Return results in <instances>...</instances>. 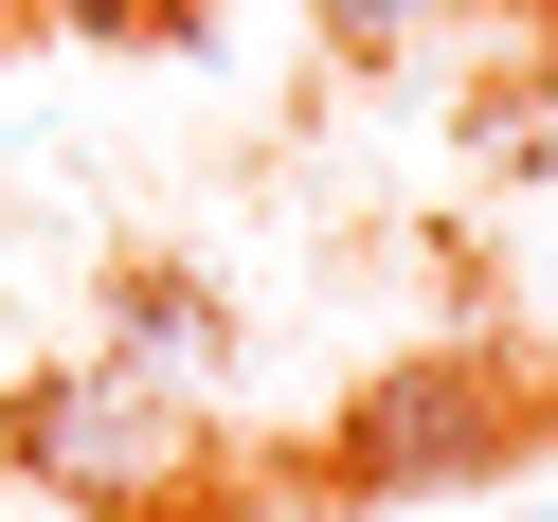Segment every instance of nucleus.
<instances>
[{
	"label": "nucleus",
	"instance_id": "1",
	"mask_svg": "<svg viewBox=\"0 0 558 522\" xmlns=\"http://www.w3.org/2000/svg\"><path fill=\"white\" fill-rule=\"evenodd\" d=\"M0 450H19V486H54V505H162V486L198 469V414L145 378V342H109V361H54L19 378V414H0Z\"/></svg>",
	"mask_w": 558,
	"mask_h": 522
},
{
	"label": "nucleus",
	"instance_id": "4",
	"mask_svg": "<svg viewBox=\"0 0 558 522\" xmlns=\"http://www.w3.org/2000/svg\"><path fill=\"white\" fill-rule=\"evenodd\" d=\"M54 19H73V37H198L217 0H54Z\"/></svg>",
	"mask_w": 558,
	"mask_h": 522
},
{
	"label": "nucleus",
	"instance_id": "5",
	"mask_svg": "<svg viewBox=\"0 0 558 522\" xmlns=\"http://www.w3.org/2000/svg\"><path fill=\"white\" fill-rule=\"evenodd\" d=\"M522 19H558V0H522Z\"/></svg>",
	"mask_w": 558,
	"mask_h": 522
},
{
	"label": "nucleus",
	"instance_id": "2",
	"mask_svg": "<svg viewBox=\"0 0 558 522\" xmlns=\"http://www.w3.org/2000/svg\"><path fill=\"white\" fill-rule=\"evenodd\" d=\"M505 450H522V397L469 342H433V361H397V378L342 397V486H378V505H397V486H486Z\"/></svg>",
	"mask_w": 558,
	"mask_h": 522
},
{
	"label": "nucleus",
	"instance_id": "3",
	"mask_svg": "<svg viewBox=\"0 0 558 522\" xmlns=\"http://www.w3.org/2000/svg\"><path fill=\"white\" fill-rule=\"evenodd\" d=\"M306 19H325V54H361V73H378V54H433L450 0H306Z\"/></svg>",
	"mask_w": 558,
	"mask_h": 522
}]
</instances>
